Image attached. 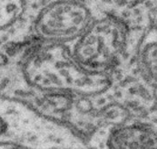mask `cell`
<instances>
[{
	"label": "cell",
	"instance_id": "6da1fadb",
	"mask_svg": "<svg viewBox=\"0 0 157 149\" xmlns=\"http://www.w3.org/2000/svg\"><path fill=\"white\" fill-rule=\"evenodd\" d=\"M25 85L42 92L93 96L105 92L112 84L110 74H94L75 63L66 45L33 40L16 66Z\"/></svg>",
	"mask_w": 157,
	"mask_h": 149
},
{
	"label": "cell",
	"instance_id": "7a4b0ae2",
	"mask_svg": "<svg viewBox=\"0 0 157 149\" xmlns=\"http://www.w3.org/2000/svg\"><path fill=\"white\" fill-rule=\"evenodd\" d=\"M0 146L23 149H86L66 124L21 100L0 93Z\"/></svg>",
	"mask_w": 157,
	"mask_h": 149
},
{
	"label": "cell",
	"instance_id": "3957f363",
	"mask_svg": "<svg viewBox=\"0 0 157 149\" xmlns=\"http://www.w3.org/2000/svg\"><path fill=\"white\" fill-rule=\"evenodd\" d=\"M129 34L119 18L98 14L89 27L67 46L75 63L94 74H110L128 47Z\"/></svg>",
	"mask_w": 157,
	"mask_h": 149
},
{
	"label": "cell",
	"instance_id": "277c9868",
	"mask_svg": "<svg viewBox=\"0 0 157 149\" xmlns=\"http://www.w3.org/2000/svg\"><path fill=\"white\" fill-rule=\"evenodd\" d=\"M94 2H49L34 16L30 24L32 36L47 44L67 45L89 27L98 15Z\"/></svg>",
	"mask_w": 157,
	"mask_h": 149
},
{
	"label": "cell",
	"instance_id": "5b68a950",
	"mask_svg": "<svg viewBox=\"0 0 157 149\" xmlns=\"http://www.w3.org/2000/svg\"><path fill=\"white\" fill-rule=\"evenodd\" d=\"M86 149H157V117H127L94 132Z\"/></svg>",
	"mask_w": 157,
	"mask_h": 149
},
{
	"label": "cell",
	"instance_id": "8992f818",
	"mask_svg": "<svg viewBox=\"0 0 157 149\" xmlns=\"http://www.w3.org/2000/svg\"><path fill=\"white\" fill-rule=\"evenodd\" d=\"M136 65L144 82L157 89V26L149 29L139 42Z\"/></svg>",
	"mask_w": 157,
	"mask_h": 149
},
{
	"label": "cell",
	"instance_id": "52a82bcc",
	"mask_svg": "<svg viewBox=\"0 0 157 149\" xmlns=\"http://www.w3.org/2000/svg\"><path fill=\"white\" fill-rule=\"evenodd\" d=\"M26 5L23 1H0V32L9 29L22 18Z\"/></svg>",
	"mask_w": 157,
	"mask_h": 149
},
{
	"label": "cell",
	"instance_id": "ba28073f",
	"mask_svg": "<svg viewBox=\"0 0 157 149\" xmlns=\"http://www.w3.org/2000/svg\"><path fill=\"white\" fill-rule=\"evenodd\" d=\"M155 103H156L157 106V89H155Z\"/></svg>",
	"mask_w": 157,
	"mask_h": 149
}]
</instances>
